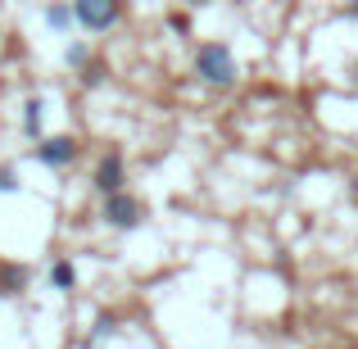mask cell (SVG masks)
<instances>
[{
	"mask_svg": "<svg viewBox=\"0 0 358 349\" xmlns=\"http://www.w3.org/2000/svg\"><path fill=\"white\" fill-rule=\"evenodd\" d=\"M191 73L213 91H231L241 82V64H236V50L227 41H204L191 59Z\"/></svg>",
	"mask_w": 358,
	"mask_h": 349,
	"instance_id": "obj_1",
	"label": "cell"
},
{
	"mask_svg": "<svg viewBox=\"0 0 358 349\" xmlns=\"http://www.w3.org/2000/svg\"><path fill=\"white\" fill-rule=\"evenodd\" d=\"M145 200L141 195H131V191H114V195H105V204H100V222L105 227H114V232H136L141 222H145Z\"/></svg>",
	"mask_w": 358,
	"mask_h": 349,
	"instance_id": "obj_2",
	"label": "cell"
},
{
	"mask_svg": "<svg viewBox=\"0 0 358 349\" xmlns=\"http://www.w3.org/2000/svg\"><path fill=\"white\" fill-rule=\"evenodd\" d=\"M73 14L87 32H114L127 14V0H73Z\"/></svg>",
	"mask_w": 358,
	"mask_h": 349,
	"instance_id": "obj_3",
	"label": "cell"
},
{
	"mask_svg": "<svg viewBox=\"0 0 358 349\" xmlns=\"http://www.w3.org/2000/svg\"><path fill=\"white\" fill-rule=\"evenodd\" d=\"M91 186L100 191V200H105V195H114V191H127V155H122L118 145L100 155L96 173H91Z\"/></svg>",
	"mask_w": 358,
	"mask_h": 349,
	"instance_id": "obj_4",
	"label": "cell"
},
{
	"mask_svg": "<svg viewBox=\"0 0 358 349\" xmlns=\"http://www.w3.org/2000/svg\"><path fill=\"white\" fill-rule=\"evenodd\" d=\"M78 155H82L78 136H41L36 141V164H45V168H73Z\"/></svg>",
	"mask_w": 358,
	"mask_h": 349,
	"instance_id": "obj_5",
	"label": "cell"
},
{
	"mask_svg": "<svg viewBox=\"0 0 358 349\" xmlns=\"http://www.w3.org/2000/svg\"><path fill=\"white\" fill-rule=\"evenodd\" d=\"M27 281H32V268L27 263H14V259H0V295L14 299L27 290Z\"/></svg>",
	"mask_w": 358,
	"mask_h": 349,
	"instance_id": "obj_6",
	"label": "cell"
},
{
	"mask_svg": "<svg viewBox=\"0 0 358 349\" xmlns=\"http://www.w3.org/2000/svg\"><path fill=\"white\" fill-rule=\"evenodd\" d=\"M23 136L27 141H41L45 136V100L41 96H27L23 100Z\"/></svg>",
	"mask_w": 358,
	"mask_h": 349,
	"instance_id": "obj_7",
	"label": "cell"
},
{
	"mask_svg": "<svg viewBox=\"0 0 358 349\" xmlns=\"http://www.w3.org/2000/svg\"><path fill=\"white\" fill-rule=\"evenodd\" d=\"M73 23H78L73 0H55V5H45V27H50V32H73Z\"/></svg>",
	"mask_w": 358,
	"mask_h": 349,
	"instance_id": "obj_8",
	"label": "cell"
},
{
	"mask_svg": "<svg viewBox=\"0 0 358 349\" xmlns=\"http://www.w3.org/2000/svg\"><path fill=\"white\" fill-rule=\"evenodd\" d=\"M50 290H59V295L78 290V268H73V259H55L50 263Z\"/></svg>",
	"mask_w": 358,
	"mask_h": 349,
	"instance_id": "obj_9",
	"label": "cell"
},
{
	"mask_svg": "<svg viewBox=\"0 0 358 349\" xmlns=\"http://www.w3.org/2000/svg\"><path fill=\"white\" fill-rule=\"evenodd\" d=\"M64 64H69L73 73H82L91 64V45L87 41H69V45H64Z\"/></svg>",
	"mask_w": 358,
	"mask_h": 349,
	"instance_id": "obj_10",
	"label": "cell"
},
{
	"mask_svg": "<svg viewBox=\"0 0 358 349\" xmlns=\"http://www.w3.org/2000/svg\"><path fill=\"white\" fill-rule=\"evenodd\" d=\"M105 78H109V69H105V59H91V64H87V69H82V73H78V82H82V87H87V91H96V87H105Z\"/></svg>",
	"mask_w": 358,
	"mask_h": 349,
	"instance_id": "obj_11",
	"label": "cell"
},
{
	"mask_svg": "<svg viewBox=\"0 0 358 349\" xmlns=\"http://www.w3.org/2000/svg\"><path fill=\"white\" fill-rule=\"evenodd\" d=\"M164 23H168V32H173V36H191L195 18L186 14V9H168V14H164Z\"/></svg>",
	"mask_w": 358,
	"mask_h": 349,
	"instance_id": "obj_12",
	"label": "cell"
},
{
	"mask_svg": "<svg viewBox=\"0 0 358 349\" xmlns=\"http://www.w3.org/2000/svg\"><path fill=\"white\" fill-rule=\"evenodd\" d=\"M114 332H118V313H100V318H96V327H91V345L105 341V336H114Z\"/></svg>",
	"mask_w": 358,
	"mask_h": 349,
	"instance_id": "obj_13",
	"label": "cell"
},
{
	"mask_svg": "<svg viewBox=\"0 0 358 349\" xmlns=\"http://www.w3.org/2000/svg\"><path fill=\"white\" fill-rule=\"evenodd\" d=\"M0 191H9V195L18 191V173L14 168H0Z\"/></svg>",
	"mask_w": 358,
	"mask_h": 349,
	"instance_id": "obj_14",
	"label": "cell"
},
{
	"mask_svg": "<svg viewBox=\"0 0 358 349\" xmlns=\"http://www.w3.org/2000/svg\"><path fill=\"white\" fill-rule=\"evenodd\" d=\"M350 91L358 96V59H350Z\"/></svg>",
	"mask_w": 358,
	"mask_h": 349,
	"instance_id": "obj_15",
	"label": "cell"
},
{
	"mask_svg": "<svg viewBox=\"0 0 358 349\" xmlns=\"http://www.w3.org/2000/svg\"><path fill=\"white\" fill-rule=\"evenodd\" d=\"M345 14H350V18H358V0H350V5H345Z\"/></svg>",
	"mask_w": 358,
	"mask_h": 349,
	"instance_id": "obj_16",
	"label": "cell"
},
{
	"mask_svg": "<svg viewBox=\"0 0 358 349\" xmlns=\"http://www.w3.org/2000/svg\"><path fill=\"white\" fill-rule=\"evenodd\" d=\"M186 5H191V9H204V5H213V0H186Z\"/></svg>",
	"mask_w": 358,
	"mask_h": 349,
	"instance_id": "obj_17",
	"label": "cell"
}]
</instances>
